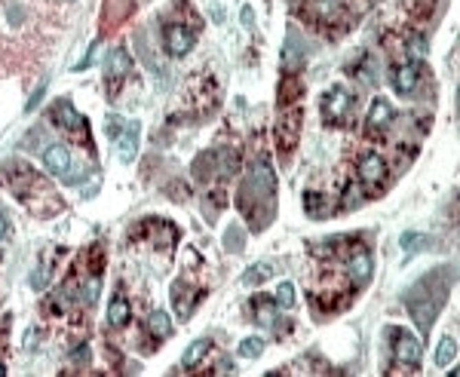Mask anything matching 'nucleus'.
<instances>
[{
  "mask_svg": "<svg viewBox=\"0 0 460 377\" xmlns=\"http://www.w3.org/2000/svg\"><path fill=\"white\" fill-rule=\"evenodd\" d=\"M442 297H439V295H426L424 286H420V288L414 286V292L405 297V304H409V310H411V316H414V322H417L420 332H430L433 319H436V313H439V304H442Z\"/></svg>",
  "mask_w": 460,
  "mask_h": 377,
  "instance_id": "f257e3e1",
  "label": "nucleus"
},
{
  "mask_svg": "<svg viewBox=\"0 0 460 377\" xmlns=\"http://www.w3.org/2000/svg\"><path fill=\"white\" fill-rule=\"evenodd\" d=\"M350 92L344 89V86H334V89L325 92V98H322V114H325L328 123H341L347 114H350Z\"/></svg>",
  "mask_w": 460,
  "mask_h": 377,
  "instance_id": "f03ea898",
  "label": "nucleus"
},
{
  "mask_svg": "<svg viewBox=\"0 0 460 377\" xmlns=\"http://www.w3.org/2000/svg\"><path fill=\"white\" fill-rule=\"evenodd\" d=\"M163 43H166V52L169 56H187L190 49H194L196 43V34L190 28H184V25H166L163 28Z\"/></svg>",
  "mask_w": 460,
  "mask_h": 377,
  "instance_id": "7ed1b4c3",
  "label": "nucleus"
},
{
  "mask_svg": "<svg viewBox=\"0 0 460 377\" xmlns=\"http://www.w3.org/2000/svg\"><path fill=\"white\" fill-rule=\"evenodd\" d=\"M420 353H424V347H420L417 337L399 328V332H396V343H393V356H396L399 365H405V368L420 365Z\"/></svg>",
  "mask_w": 460,
  "mask_h": 377,
  "instance_id": "20e7f679",
  "label": "nucleus"
},
{
  "mask_svg": "<svg viewBox=\"0 0 460 377\" xmlns=\"http://www.w3.org/2000/svg\"><path fill=\"white\" fill-rule=\"evenodd\" d=\"M393 104L387 102V98H374L371 108H368V117H365V129L371 132V135H384L387 129L393 126Z\"/></svg>",
  "mask_w": 460,
  "mask_h": 377,
  "instance_id": "39448f33",
  "label": "nucleus"
},
{
  "mask_svg": "<svg viewBox=\"0 0 460 377\" xmlns=\"http://www.w3.org/2000/svg\"><path fill=\"white\" fill-rule=\"evenodd\" d=\"M129 68H133V58H129V52L123 49V46L111 49L108 62H104V80H108L111 89L117 86V80H123V77L129 74Z\"/></svg>",
  "mask_w": 460,
  "mask_h": 377,
  "instance_id": "423d86ee",
  "label": "nucleus"
},
{
  "mask_svg": "<svg viewBox=\"0 0 460 377\" xmlns=\"http://www.w3.org/2000/svg\"><path fill=\"white\" fill-rule=\"evenodd\" d=\"M356 169H359V181L363 184H380L387 178V163L378 154H363Z\"/></svg>",
  "mask_w": 460,
  "mask_h": 377,
  "instance_id": "0eeeda50",
  "label": "nucleus"
},
{
  "mask_svg": "<svg viewBox=\"0 0 460 377\" xmlns=\"http://www.w3.org/2000/svg\"><path fill=\"white\" fill-rule=\"evenodd\" d=\"M43 166L49 175H68L71 169V150L65 144H52L43 150Z\"/></svg>",
  "mask_w": 460,
  "mask_h": 377,
  "instance_id": "6e6552de",
  "label": "nucleus"
},
{
  "mask_svg": "<svg viewBox=\"0 0 460 377\" xmlns=\"http://www.w3.org/2000/svg\"><path fill=\"white\" fill-rule=\"evenodd\" d=\"M138 135H141V123L133 120L126 123V132L120 135V141H117V157H120L123 163H133L135 154H138Z\"/></svg>",
  "mask_w": 460,
  "mask_h": 377,
  "instance_id": "1a4fd4ad",
  "label": "nucleus"
},
{
  "mask_svg": "<svg viewBox=\"0 0 460 377\" xmlns=\"http://www.w3.org/2000/svg\"><path fill=\"white\" fill-rule=\"evenodd\" d=\"M417 65H399L396 71H393V86H396L399 95H411L414 89H417Z\"/></svg>",
  "mask_w": 460,
  "mask_h": 377,
  "instance_id": "9d476101",
  "label": "nucleus"
},
{
  "mask_svg": "<svg viewBox=\"0 0 460 377\" xmlns=\"http://www.w3.org/2000/svg\"><path fill=\"white\" fill-rule=\"evenodd\" d=\"M347 270H350V279L356 282V286H365V282L371 279V255L359 249L356 255L350 258V264H347Z\"/></svg>",
  "mask_w": 460,
  "mask_h": 377,
  "instance_id": "9b49d317",
  "label": "nucleus"
},
{
  "mask_svg": "<svg viewBox=\"0 0 460 377\" xmlns=\"http://www.w3.org/2000/svg\"><path fill=\"white\" fill-rule=\"evenodd\" d=\"M108 322L114 328H123L129 322V301L123 295H117L114 301H111V307H108Z\"/></svg>",
  "mask_w": 460,
  "mask_h": 377,
  "instance_id": "f8f14e48",
  "label": "nucleus"
},
{
  "mask_svg": "<svg viewBox=\"0 0 460 377\" xmlns=\"http://www.w3.org/2000/svg\"><path fill=\"white\" fill-rule=\"evenodd\" d=\"M209 350H212V341H209V337H200V341H194L187 347V353L181 356V368H194L196 362L203 359V356L209 353Z\"/></svg>",
  "mask_w": 460,
  "mask_h": 377,
  "instance_id": "ddd939ff",
  "label": "nucleus"
},
{
  "mask_svg": "<svg viewBox=\"0 0 460 377\" xmlns=\"http://www.w3.org/2000/svg\"><path fill=\"white\" fill-rule=\"evenodd\" d=\"M148 332L154 337H166L172 332V319H169V313H163V310H154V313L148 316Z\"/></svg>",
  "mask_w": 460,
  "mask_h": 377,
  "instance_id": "4468645a",
  "label": "nucleus"
},
{
  "mask_svg": "<svg viewBox=\"0 0 460 377\" xmlns=\"http://www.w3.org/2000/svg\"><path fill=\"white\" fill-rule=\"evenodd\" d=\"M252 307H255V319L261 322V325H273L276 322V301H267V297H255L252 301Z\"/></svg>",
  "mask_w": 460,
  "mask_h": 377,
  "instance_id": "2eb2a0df",
  "label": "nucleus"
},
{
  "mask_svg": "<svg viewBox=\"0 0 460 377\" xmlns=\"http://www.w3.org/2000/svg\"><path fill=\"white\" fill-rule=\"evenodd\" d=\"M455 356H457L455 337H442V341H439V347H436V365L439 368H448L451 362H455Z\"/></svg>",
  "mask_w": 460,
  "mask_h": 377,
  "instance_id": "dca6fc26",
  "label": "nucleus"
},
{
  "mask_svg": "<svg viewBox=\"0 0 460 377\" xmlns=\"http://www.w3.org/2000/svg\"><path fill=\"white\" fill-rule=\"evenodd\" d=\"M271 276H273V267H271V264H255V267H249V270H246L242 282H246V286H258V282L271 279Z\"/></svg>",
  "mask_w": 460,
  "mask_h": 377,
  "instance_id": "f3484780",
  "label": "nucleus"
},
{
  "mask_svg": "<svg viewBox=\"0 0 460 377\" xmlns=\"http://www.w3.org/2000/svg\"><path fill=\"white\" fill-rule=\"evenodd\" d=\"M261 353H264V341H261V337H246V341L240 343V356H242V359H258Z\"/></svg>",
  "mask_w": 460,
  "mask_h": 377,
  "instance_id": "a211bd4d",
  "label": "nucleus"
},
{
  "mask_svg": "<svg viewBox=\"0 0 460 377\" xmlns=\"http://www.w3.org/2000/svg\"><path fill=\"white\" fill-rule=\"evenodd\" d=\"M56 123H58V126H65V129H74V123H83V120L74 114V111H71V104H68V102H62V104L56 108Z\"/></svg>",
  "mask_w": 460,
  "mask_h": 377,
  "instance_id": "6ab92c4d",
  "label": "nucleus"
},
{
  "mask_svg": "<svg viewBox=\"0 0 460 377\" xmlns=\"http://www.w3.org/2000/svg\"><path fill=\"white\" fill-rule=\"evenodd\" d=\"M276 307H295V286L292 282H279V288H276Z\"/></svg>",
  "mask_w": 460,
  "mask_h": 377,
  "instance_id": "aec40b11",
  "label": "nucleus"
},
{
  "mask_svg": "<svg viewBox=\"0 0 460 377\" xmlns=\"http://www.w3.org/2000/svg\"><path fill=\"white\" fill-rule=\"evenodd\" d=\"M399 246L405 251H414V249H426L430 246V236L424 233H402V240H399Z\"/></svg>",
  "mask_w": 460,
  "mask_h": 377,
  "instance_id": "412c9836",
  "label": "nucleus"
},
{
  "mask_svg": "<svg viewBox=\"0 0 460 377\" xmlns=\"http://www.w3.org/2000/svg\"><path fill=\"white\" fill-rule=\"evenodd\" d=\"M341 3H344V0H313V10H317V16H322V19H332L334 12L341 10Z\"/></svg>",
  "mask_w": 460,
  "mask_h": 377,
  "instance_id": "4be33fe9",
  "label": "nucleus"
},
{
  "mask_svg": "<svg viewBox=\"0 0 460 377\" xmlns=\"http://www.w3.org/2000/svg\"><path fill=\"white\" fill-rule=\"evenodd\" d=\"M98 292H102V282H98V279H89L87 286H83V301H87V304H95V301H98Z\"/></svg>",
  "mask_w": 460,
  "mask_h": 377,
  "instance_id": "5701e85b",
  "label": "nucleus"
},
{
  "mask_svg": "<svg viewBox=\"0 0 460 377\" xmlns=\"http://www.w3.org/2000/svg\"><path fill=\"white\" fill-rule=\"evenodd\" d=\"M409 52H411V58H424V56H426V43H424V37L414 34L411 41H409Z\"/></svg>",
  "mask_w": 460,
  "mask_h": 377,
  "instance_id": "b1692460",
  "label": "nucleus"
},
{
  "mask_svg": "<svg viewBox=\"0 0 460 377\" xmlns=\"http://www.w3.org/2000/svg\"><path fill=\"white\" fill-rule=\"evenodd\" d=\"M43 95H46V83H41L34 92H31V98H28V102H25V111H28V114H31V111H34L37 104L43 102Z\"/></svg>",
  "mask_w": 460,
  "mask_h": 377,
  "instance_id": "393cba45",
  "label": "nucleus"
},
{
  "mask_svg": "<svg viewBox=\"0 0 460 377\" xmlns=\"http://www.w3.org/2000/svg\"><path fill=\"white\" fill-rule=\"evenodd\" d=\"M71 359L87 362V359H89V347H87V343H80V347H77V353H71Z\"/></svg>",
  "mask_w": 460,
  "mask_h": 377,
  "instance_id": "a878e982",
  "label": "nucleus"
},
{
  "mask_svg": "<svg viewBox=\"0 0 460 377\" xmlns=\"http://www.w3.org/2000/svg\"><path fill=\"white\" fill-rule=\"evenodd\" d=\"M242 25H252V10H249V6L242 10Z\"/></svg>",
  "mask_w": 460,
  "mask_h": 377,
  "instance_id": "bb28decb",
  "label": "nucleus"
},
{
  "mask_svg": "<svg viewBox=\"0 0 460 377\" xmlns=\"http://www.w3.org/2000/svg\"><path fill=\"white\" fill-rule=\"evenodd\" d=\"M3 236H6V218L0 215V240H3Z\"/></svg>",
  "mask_w": 460,
  "mask_h": 377,
  "instance_id": "cd10ccee",
  "label": "nucleus"
},
{
  "mask_svg": "<svg viewBox=\"0 0 460 377\" xmlns=\"http://www.w3.org/2000/svg\"><path fill=\"white\" fill-rule=\"evenodd\" d=\"M3 372H6V368H3V365H0V374H3Z\"/></svg>",
  "mask_w": 460,
  "mask_h": 377,
  "instance_id": "c85d7f7f",
  "label": "nucleus"
}]
</instances>
